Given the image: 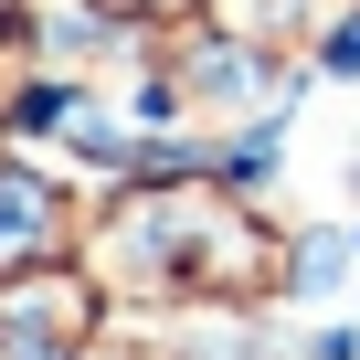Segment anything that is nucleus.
<instances>
[{
	"instance_id": "obj_1",
	"label": "nucleus",
	"mask_w": 360,
	"mask_h": 360,
	"mask_svg": "<svg viewBox=\"0 0 360 360\" xmlns=\"http://www.w3.org/2000/svg\"><path fill=\"white\" fill-rule=\"evenodd\" d=\"M43 233V191H32V180H0V255H22Z\"/></svg>"
},
{
	"instance_id": "obj_2",
	"label": "nucleus",
	"mask_w": 360,
	"mask_h": 360,
	"mask_svg": "<svg viewBox=\"0 0 360 360\" xmlns=\"http://www.w3.org/2000/svg\"><path fill=\"white\" fill-rule=\"evenodd\" d=\"M328 53H339V64H360V22H349V32H339V43H328Z\"/></svg>"
}]
</instances>
